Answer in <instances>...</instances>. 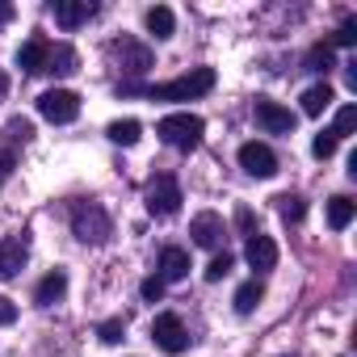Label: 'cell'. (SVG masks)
I'll use <instances>...</instances> for the list:
<instances>
[{"label":"cell","mask_w":357,"mask_h":357,"mask_svg":"<svg viewBox=\"0 0 357 357\" xmlns=\"http://www.w3.org/2000/svg\"><path fill=\"white\" fill-rule=\"evenodd\" d=\"M215 89V68H194L176 80H164V84H151L147 97L151 101H194V97H206Z\"/></svg>","instance_id":"6da1fadb"},{"label":"cell","mask_w":357,"mask_h":357,"mask_svg":"<svg viewBox=\"0 0 357 357\" xmlns=\"http://www.w3.org/2000/svg\"><path fill=\"white\" fill-rule=\"evenodd\" d=\"M155 135L176 151H194L202 143V135H206V122L198 114H168V118L155 122Z\"/></svg>","instance_id":"7a4b0ae2"},{"label":"cell","mask_w":357,"mask_h":357,"mask_svg":"<svg viewBox=\"0 0 357 357\" xmlns=\"http://www.w3.org/2000/svg\"><path fill=\"white\" fill-rule=\"evenodd\" d=\"M72 231H76V240H84V244H105V240L114 236V219L105 215L101 202H76V211H72Z\"/></svg>","instance_id":"3957f363"},{"label":"cell","mask_w":357,"mask_h":357,"mask_svg":"<svg viewBox=\"0 0 357 357\" xmlns=\"http://www.w3.org/2000/svg\"><path fill=\"white\" fill-rule=\"evenodd\" d=\"M147 211L155 219H172L181 211V181H176L172 172H155L151 185H147Z\"/></svg>","instance_id":"277c9868"},{"label":"cell","mask_w":357,"mask_h":357,"mask_svg":"<svg viewBox=\"0 0 357 357\" xmlns=\"http://www.w3.org/2000/svg\"><path fill=\"white\" fill-rule=\"evenodd\" d=\"M38 114H43L47 122H55V126L76 122V118H80V97H76L72 89H47V93L38 97Z\"/></svg>","instance_id":"5b68a950"},{"label":"cell","mask_w":357,"mask_h":357,"mask_svg":"<svg viewBox=\"0 0 357 357\" xmlns=\"http://www.w3.org/2000/svg\"><path fill=\"white\" fill-rule=\"evenodd\" d=\"M151 340L164 349V353H185L190 349V332L181 324V315H172V311H160L151 319Z\"/></svg>","instance_id":"8992f818"},{"label":"cell","mask_w":357,"mask_h":357,"mask_svg":"<svg viewBox=\"0 0 357 357\" xmlns=\"http://www.w3.org/2000/svg\"><path fill=\"white\" fill-rule=\"evenodd\" d=\"M240 168L248 172V176H257V181H269V176L278 172V155H273V147L269 143H244L240 147Z\"/></svg>","instance_id":"52a82bcc"},{"label":"cell","mask_w":357,"mask_h":357,"mask_svg":"<svg viewBox=\"0 0 357 357\" xmlns=\"http://www.w3.org/2000/svg\"><path fill=\"white\" fill-rule=\"evenodd\" d=\"M252 118H257V126H261L265 135H290V130H294V114H290L286 105L269 101V97H257Z\"/></svg>","instance_id":"ba28073f"},{"label":"cell","mask_w":357,"mask_h":357,"mask_svg":"<svg viewBox=\"0 0 357 357\" xmlns=\"http://www.w3.org/2000/svg\"><path fill=\"white\" fill-rule=\"evenodd\" d=\"M26 261H30V244H26V236H5V240H0V282L17 278V273L26 269Z\"/></svg>","instance_id":"9c48e42d"},{"label":"cell","mask_w":357,"mask_h":357,"mask_svg":"<svg viewBox=\"0 0 357 357\" xmlns=\"http://www.w3.org/2000/svg\"><path fill=\"white\" fill-rule=\"evenodd\" d=\"M190 236H194V244H198V248H219V244H223V236H227V227H223V219H219L215 211H202V215H194Z\"/></svg>","instance_id":"30bf717a"},{"label":"cell","mask_w":357,"mask_h":357,"mask_svg":"<svg viewBox=\"0 0 357 357\" xmlns=\"http://www.w3.org/2000/svg\"><path fill=\"white\" fill-rule=\"evenodd\" d=\"M244 261H248L257 273H265V269H273V265H278V244H273L269 236L252 231V236H248V248H244Z\"/></svg>","instance_id":"8fae6325"},{"label":"cell","mask_w":357,"mask_h":357,"mask_svg":"<svg viewBox=\"0 0 357 357\" xmlns=\"http://www.w3.org/2000/svg\"><path fill=\"white\" fill-rule=\"evenodd\" d=\"M51 13H55V22H59L63 30H76V26H84V22L97 13V5H89V0H55Z\"/></svg>","instance_id":"7c38bea8"},{"label":"cell","mask_w":357,"mask_h":357,"mask_svg":"<svg viewBox=\"0 0 357 357\" xmlns=\"http://www.w3.org/2000/svg\"><path fill=\"white\" fill-rule=\"evenodd\" d=\"M47 59H51V43L43 34H34L30 43H22L17 51V68L22 72H47Z\"/></svg>","instance_id":"4fadbf2b"},{"label":"cell","mask_w":357,"mask_h":357,"mask_svg":"<svg viewBox=\"0 0 357 357\" xmlns=\"http://www.w3.org/2000/svg\"><path fill=\"white\" fill-rule=\"evenodd\" d=\"M185 273H190V252L176 248V244H168L160 252V282H181Z\"/></svg>","instance_id":"5bb4252c"},{"label":"cell","mask_w":357,"mask_h":357,"mask_svg":"<svg viewBox=\"0 0 357 357\" xmlns=\"http://www.w3.org/2000/svg\"><path fill=\"white\" fill-rule=\"evenodd\" d=\"M114 51H118V59H122V68H126L130 76H143V72L151 68V51H147L143 43H130V38H122Z\"/></svg>","instance_id":"9a60e30c"},{"label":"cell","mask_w":357,"mask_h":357,"mask_svg":"<svg viewBox=\"0 0 357 357\" xmlns=\"http://www.w3.org/2000/svg\"><path fill=\"white\" fill-rule=\"evenodd\" d=\"M63 294H68V273H63V269H51V273L34 286V303H38V307H55Z\"/></svg>","instance_id":"2e32d148"},{"label":"cell","mask_w":357,"mask_h":357,"mask_svg":"<svg viewBox=\"0 0 357 357\" xmlns=\"http://www.w3.org/2000/svg\"><path fill=\"white\" fill-rule=\"evenodd\" d=\"M143 22H147V34H151V38H160V43H164V38H172V30H176V17H172V9H168V5L147 9V17H143Z\"/></svg>","instance_id":"e0dca14e"},{"label":"cell","mask_w":357,"mask_h":357,"mask_svg":"<svg viewBox=\"0 0 357 357\" xmlns=\"http://www.w3.org/2000/svg\"><path fill=\"white\" fill-rule=\"evenodd\" d=\"M353 215H357V202H353V198L336 194V198L328 202V227H332V231H344V227L353 223Z\"/></svg>","instance_id":"ac0fdd59"},{"label":"cell","mask_w":357,"mask_h":357,"mask_svg":"<svg viewBox=\"0 0 357 357\" xmlns=\"http://www.w3.org/2000/svg\"><path fill=\"white\" fill-rule=\"evenodd\" d=\"M328 105H332V84H311V89L303 93V114H307V118H319Z\"/></svg>","instance_id":"d6986e66"},{"label":"cell","mask_w":357,"mask_h":357,"mask_svg":"<svg viewBox=\"0 0 357 357\" xmlns=\"http://www.w3.org/2000/svg\"><path fill=\"white\" fill-rule=\"evenodd\" d=\"M261 298H265V286H261V278H252V282H244V286L236 290V311H240V315H252Z\"/></svg>","instance_id":"ffe728a7"},{"label":"cell","mask_w":357,"mask_h":357,"mask_svg":"<svg viewBox=\"0 0 357 357\" xmlns=\"http://www.w3.org/2000/svg\"><path fill=\"white\" fill-rule=\"evenodd\" d=\"M105 135H109L114 143H122V147H130V143H139V135H143V126H139L135 118H118V122H109V126H105Z\"/></svg>","instance_id":"44dd1931"},{"label":"cell","mask_w":357,"mask_h":357,"mask_svg":"<svg viewBox=\"0 0 357 357\" xmlns=\"http://www.w3.org/2000/svg\"><path fill=\"white\" fill-rule=\"evenodd\" d=\"M47 72H55V76H68V72H76V51H72V47H51Z\"/></svg>","instance_id":"7402d4cb"},{"label":"cell","mask_w":357,"mask_h":357,"mask_svg":"<svg viewBox=\"0 0 357 357\" xmlns=\"http://www.w3.org/2000/svg\"><path fill=\"white\" fill-rule=\"evenodd\" d=\"M336 147H340V139H336L332 130H319V135L311 139V155H315V160H332Z\"/></svg>","instance_id":"603a6c76"},{"label":"cell","mask_w":357,"mask_h":357,"mask_svg":"<svg viewBox=\"0 0 357 357\" xmlns=\"http://www.w3.org/2000/svg\"><path fill=\"white\" fill-rule=\"evenodd\" d=\"M353 130H357V105H340V109H336V126H332V135L344 139V135H353Z\"/></svg>","instance_id":"cb8c5ba5"},{"label":"cell","mask_w":357,"mask_h":357,"mask_svg":"<svg viewBox=\"0 0 357 357\" xmlns=\"http://www.w3.org/2000/svg\"><path fill=\"white\" fill-rule=\"evenodd\" d=\"M5 135H9V143H30L34 139V122L30 118H9L5 122Z\"/></svg>","instance_id":"d4e9b609"},{"label":"cell","mask_w":357,"mask_h":357,"mask_svg":"<svg viewBox=\"0 0 357 357\" xmlns=\"http://www.w3.org/2000/svg\"><path fill=\"white\" fill-rule=\"evenodd\" d=\"M307 68L311 72H332V47L328 43H315L311 55H307Z\"/></svg>","instance_id":"484cf974"},{"label":"cell","mask_w":357,"mask_h":357,"mask_svg":"<svg viewBox=\"0 0 357 357\" xmlns=\"http://www.w3.org/2000/svg\"><path fill=\"white\" fill-rule=\"evenodd\" d=\"M278 202H282L278 211H282V219H286V223H303V215H307V202H303V198L286 194V198H278Z\"/></svg>","instance_id":"4316f807"},{"label":"cell","mask_w":357,"mask_h":357,"mask_svg":"<svg viewBox=\"0 0 357 357\" xmlns=\"http://www.w3.org/2000/svg\"><path fill=\"white\" fill-rule=\"evenodd\" d=\"M231 265H236V257H231V252H223V257H215V261L206 265V282H223V278L231 273Z\"/></svg>","instance_id":"83f0119b"},{"label":"cell","mask_w":357,"mask_h":357,"mask_svg":"<svg viewBox=\"0 0 357 357\" xmlns=\"http://www.w3.org/2000/svg\"><path fill=\"white\" fill-rule=\"evenodd\" d=\"M97 336H101L105 344H118V340L126 336V319H118V315H114V319H105V324L97 328Z\"/></svg>","instance_id":"f1b7e54d"},{"label":"cell","mask_w":357,"mask_h":357,"mask_svg":"<svg viewBox=\"0 0 357 357\" xmlns=\"http://www.w3.org/2000/svg\"><path fill=\"white\" fill-rule=\"evenodd\" d=\"M353 43H357V22L349 17V22H340V30L332 34V43H328V47H353Z\"/></svg>","instance_id":"f546056e"},{"label":"cell","mask_w":357,"mask_h":357,"mask_svg":"<svg viewBox=\"0 0 357 357\" xmlns=\"http://www.w3.org/2000/svg\"><path fill=\"white\" fill-rule=\"evenodd\" d=\"M139 294H143L147 303H160V298H164V282H160V278H147V282L139 286Z\"/></svg>","instance_id":"4dcf8cb0"},{"label":"cell","mask_w":357,"mask_h":357,"mask_svg":"<svg viewBox=\"0 0 357 357\" xmlns=\"http://www.w3.org/2000/svg\"><path fill=\"white\" fill-rule=\"evenodd\" d=\"M13 319H17V303L0 294V328H5V324H13Z\"/></svg>","instance_id":"1f68e13d"},{"label":"cell","mask_w":357,"mask_h":357,"mask_svg":"<svg viewBox=\"0 0 357 357\" xmlns=\"http://www.w3.org/2000/svg\"><path fill=\"white\" fill-rule=\"evenodd\" d=\"M236 227H240L244 236H252V211H248V206H240V211H236Z\"/></svg>","instance_id":"d6a6232c"},{"label":"cell","mask_w":357,"mask_h":357,"mask_svg":"<svg viewBox=\"0 0 357 357\" xmlns=\"http://www.w3.org/2000/svg\"><path fill=\"white\" fill-rule=\"evenodd\" d=\"M13 172V151H0V181Z\"/></svg>","instance_id":"836d02e7"},{"label":"cell","mask_w":357,"mask_h":357,"mask_svg":"<svg viewBox=\"0 0 357 357\" xmlns=\"http://www.w3.org/2000/svg\"><path fill=\"white\" fill-rule=\"evenodd\" d=\"M5 22H13V5H5V0H0V26Z\"/></svg>","instance_id":"e575fe53"},{"label":"cell","mask_w":357,"mask_h":357,"mask_svg":"<svg viewBox=\"0 0 357 357\" xmlns=\"http://www.w3.org/2000/svg\"><path fill=\"white\" fill-rule=\"evenodd\" d=\"M5 97H9V76L0 72V101H5Z\"/></svg>","instance_id":"d590c367"}]
</instances>
